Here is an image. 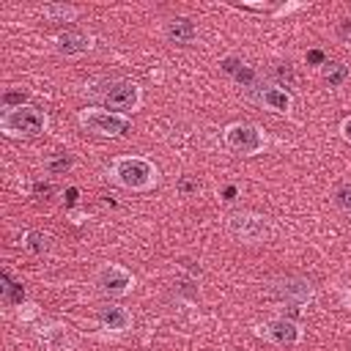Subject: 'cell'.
Wrapping results in <instances>:
<instances>
[{"label": "cell", "instance_id": "obj_1", "mask_svg": "<svg viewBox=\"0 0 351 351\" xmlns=\"http://www.w3.org/2000/svg\"><path fill=\"white\" fill-rule=\"evenodd\" d=\"M112 178L123 189L143 192L156 184V167L143 156H121L112 162Z\"/></svg>", "mask_w": 351, "mask_h": 351}, {"label": "cell", "instance_id": "obj_2", "mask_svg": "<svg viewBox=\"0 0 351 351\" xmlns=\"http://www.w3.org/2000/svg\"><path fill=\"white\" fill-rule=\"evenodd\" d=\"M0 129L8 137H36L47 129V115L30 104L16 107V110H5L0 115Z\"/></svg>", "mask_w": 351, "mask_h": 351}, {"label": "cell", "instance_id": "obj_3", "mask_svg": "<svg viewBox=\"0 0 351 351\" xmlns=\"http://www.w3.org/2000/svg\"><path fill=\"white\" fill-rule=\"evenodd\" d=\"M80 123L93 132V134H104V137H126L132 134V123L123 115L107 112V110H82L80 112Z\"/></svg>", "mask_w": 351, "mask_h": 351}, {"label": "cell", "instance_id": "obj_4", "mask_svg": "<svg viewBox=\"0 0 351 351\" xmlns=\"http://www.w3.org/2000/svg\"><path fill=\"white\" fill-rule=\"evenodd\" d=\"M225 145H228L230 151L241 154V156H252V154L263 151L266 140H263L261 129L252 126V123H230V126L225 129Z\"/></svg>", "mask_w": 351, "mask_h": 351}, {"label": "cell", "instance_id": "obj_5", "mask_svg": "<svg viewBox=\"0 0 351 351\" xmlns=\"http://www.w3.org/2000/svg\"><path fill=\"white\" fill-rule=\"evenodd\" d=\"M228 230L247 241V244H258V241H266L269 239V222L258 214H250V211H236L228 217Z\"/></svg>", "mask_w": 351, "mask_h": 351}, {"label": "cell", "instance_id": "obj_6", "mask_svg": "<svg viewBox=\"0 0 351 351\" xmlns=\"http://www.w3.org/2000/svg\"><path fill=\"white\" fill-rule=\"evenodd\" d=\"M143 101V93H140V85L137 82H115L110 85V90L104 93V104L107 110H121V112H129V110H137Z\"/></svg>", "mask_w": 351, "mask_h": 351}, {"label": "cell", "instance_id": "obj_7", "mask_svg": "<svg viewBox=\"0 0 351 351\" xmlns=\"http://www.w3.org/2000/svg\"><path fill=\"white\" fill-rule=\"evenodd\" d=\"M96 285H99V291H104V293H110V296H123L132 285H134V280H132V274L123 269V266H104L101 271H99V277H96Z\"/></svg>", "mask_w": 351, "mask_h": 351}, {"label": "cell", "instance_id": "obj_8", "mask_svg": "<svg viewBox=\"0 0 351 351\" xmlns=\"http://www.w3.org/2000/svg\"><path fill=\"white\" fill-rule=\"evenodd\" d=\"M271 296H277L282 302H291V304H304V302H310L313 288H310L307 280L285 277V280H274L271 282Z\"/></svg>", "mask_w": 351, "mask_h": 351}, {"label": "cell", "instance_id": "obj_9", "mask_svg": "<svg viewBox=\"0 0 351 351\" xmlns=\"http://www.w3.org/2000/svg\"><path fill=\"white\" fill-rule=\"evenodd\" d=\"M261 335L269 337L274 346H296L302 337V329L291 318H271L269 324L261 326Z\"/></svg>", "mask_w": 351, "mask_h": 351}, {"label": "cell", "instance_id": "obj_10", "mask_svg": "<svg viewBox=\"0 0 351 351\" xmlns=\"http://www.w3.org/2000/svg\"><path fill=\"white\" fill-rule=\"evenodd\" d=\"M165 36L173 44H192L195 36H197V27H195V22L189 16H173L165 25Z\"/></svg>", "mask_w": 351, "mask_h": 351}, {"label": "cell", "instance_id": "obj_11", "mask_svg": "<svg viewBox=\"0 0 351 351\" xmlns=\"http://www.w3.org/2000/svg\"><path fill=\"white\" fill-rule=\"evenodd\" d=\"M219 66H222V71H225V74H230L241 88H252V85L258 82L255 69H252L250 63H244L241 58H222V60H219Z\"/></svg>", "mask_w": 351, "mask_h": 351}, {"label": "cell", "instance_id": "obj_12", "mask_svg": "<svg viewBox=\"0 0 351 351\" xmlns=\"http://www.w3.org/2000/svg\"><path fill=\"white\" fill-rule=\"evenodd\" d=\"M55 49L60 55H82L90 49V36H85L80 30H66L55 38Z\"/></svg>", "mask_w": 351, "mask_h": 351}, {"label": "cell", "instance_id": "obj_13", "mask_svg": "<svg viewBox=\"0 0 351 351\" xmlns=\"http://www.w3.org/2000/svg\"><path fill=\"white\" fill-rule=\"evenodd\" d=\"M99 321H101V326H104V329H110V332H123V329H129L132 315H129V310H126V307L107 304V307H101V310H99Z\"/></svg>", "mask_w": 351, "mask_h": 351}, {"label": "cell", "instance_id": "obj_14", "mask_svg": "<svg viewBox=\"0 0 351 351\" xmlns=\"http://www.w3.org/2000/svg\"><path fill=\"white\" fill-rule=\"evenodd\" d=\"M261 101L269 107V110H274V112H291V93L288 90H282V88H266L263 93H261Z\"/></svg>", "mask_w": 351, "mask_h": 351}, {"label": "cell", "instance_id": "obj_15", "mask_svg": "<svg viewBox=\"0 0 351 351\" xmlns=\"http://www.w3.org/2000/svg\"><path fill=\"white\" fill-rule=\"evenodd\" d=\"M25 299V288L19 282H14L8 274H3V302L5 304H22Z\"/></svg>", "mask_w": 351, "mask_h": 351}, {"label": "cell", "instance_id": "obj_16", "mask_svg": "<svg viewBox=\"0 0 351 351\" xmlns=\"http://www.w3.org/2000/svg\"><path fill=\"white\" fill-rule=\"evenodd\" d=\"M80 11L74 5H60V3H52V5H44V16L55 19V22H71Z\"/></svg>", "mask_w": 351, "mask_h": 351}, {"label": "cell", "instance_id": "obj_17", "mask_svg": "<svg viewBox=\"0 0 351 351\" xmlns=\"http://www.w3.org/2000/svg\"><path fill=\"white\" fill-rule=\"evenodd\" d=\"M271 77H274L280 85H285V88H296V82H299V77H296V71H293L291 63H277V66L271 69Z\"/></svg>", "mask_w": 351, "mask_h": 351}, {"label": "cell", "instance_id": "obj_18", "mask_svg": "<svg viewBox=\"0 0 351 351\" xmlns=\"http://www.w3.org/2000/svg\"><path fill=\"white\" fill-rule=\"evenodd\" d=\"M326 69H324V80L329 82V85H343L346 82V77H348V66L346 63H324Z\"/></svg>", "mask_w": 351, "mask_h": 351}, {"label": "cell", "instance_id": "obj_19", "mask_svg": "<svg viewBox=\"0 0 351 351\" xmlns=\"http://www.w3.org/2000/svg\"><path fill=\"white\" fill-rule=\"evenodd\" d=\"M27 99H30V93H27V90H22V88H8V90L3 93V107H5V110L25 107V104H27Z\"/></svg>", "mask_w": 351, "mask_h": 351}, {"label": "cell", "instance_id": "obj_20", "mask_svg": "<svg viewBox=\"0 0 351 351\" xmlns=\"http://www.w3.org/2000/svg\"><path fill=\"white\" fill-rule=\"evenodd\" d=\"M71 165H74V159H71L69 154H58V156L47 159V170H49V173H55V176L69 173V170H71Z\"/></svg>", "mask_w": 351, "mask_h": 351}, {"label": "cell", "instance_id": "obj_21", "mask_svg": "<svg viewBox=\"0 0 351 351\" xmlns=\"http://www.w3.org/2000/svg\"><path fill=\"white\" fill-rule=\"evenodd\" d=\"M335 206L343 208L346 214L351 211V181H346V184H340V186L335 189Z\"/></svg>", "mask_w": 351, "mask_h": 351}, {"label": "cell", "instance_id": "obj_22", "mask_svg": "<svg viewBox=\"0 0 351 351\" xmlns=\"http://www.w3.org/2000/svg\"><path fill=\"white\" fill-rule=\"evenodd\" d=\"M25 247L33 250V252H44V250L49 247V239H47L44 233H38V230H30V233L25 236Z\"/></svg>", "mask_w": 351, "mask_h": 351}, {"label": "cell", "instance_id": "obj_23", "mask_svg": "<svg viewBox=\"0 0 351 351\" xmlns=\"http://www.w3.org/2000/svg\"><path fill=\"white\" fill-rule=\"evenodd\" d=\"M33 195L47 200V197H52V195H55V186H52V184H47V181H36V184H33Z\"/></svg>", "mask_w": 351, "mask_h": 351}, {"label": "cell", "instance_id": "obj_24", "mask_svg": "<svg viewBox=\"0 0 351 351\" xmlns=\"http://www.w3.org/2000/svg\"><path fill=\"white\" fill-rule=\"evenodd\" d=\"M337 38L340 41H351V16H343L337 22Z\"/></svg>", "mask_w": 351, "mask_h": 351}, {"label": "cell", "instance_id": "obj_25", "mask_svg": "<svg viewBox=\"0 0 351 351\" xmlns=\"http://www.w3.org/2000/svg\"><path fill=\"white\" fill-rule=\"evenodd\" d=\"M178 189H181L184 195H189V192H197V181H192V178H184V181L178 184Z\"/></svg>", "mask_w": 351, "mask_h": 351}, {"label": "cell", "instance_id": "obj_26", "mask_svg": "<svg viewBox=\"0 0 351 351\" xmlns=\"http://www.w3.org/2000/svg\"><path fill=\"white\" fill-rule=\"evenodd\" d=\"M340 134H343V140H348V143H351V118H346V121H343Z\"/></svg>", "mask_w": 351, "mask_h": 351}, {"label": "cell", "instance_id": "obj_27", "mask_svg": "<svg viewBox=\"0 0 351 351\" xmlns=\"http://www.w3.org/2000/svg\"><path fill=\"white\" fill-rule=\"evenodd\" d=\"M307 60H313V63H321V60H324V55L315 49V52H310V55H307Z\"/></svg>", "mask_w": 351, "mask_h": 351}, {"label": "cell", "instance_id": "obj_28", "mask_svg": "<svg viewBox=\"0 0 351 351\" xmlns=\"http://www.w3.org/2000/svg\"><path fill=\"white\" fill-rule=\"evenodd\" d=\"M233 195H236V189H233V186H228V189H225V200H233Z\"/></svg>", "mask_w": 351, "mask_h": 351}, {"label": "cell", "instance_id": "obj_29", "mask_svg": "<svg viewBox=\"0 0 351 351\" xmlns=\"http://www.w3.org/2000/svg\"><path fill=\"white\" fill-rule=\"evenodd\" d=\"M348 217H351V211H348Z\"/></svg>", "mask_w": 351, "mask_h": 351}]
</instances>
